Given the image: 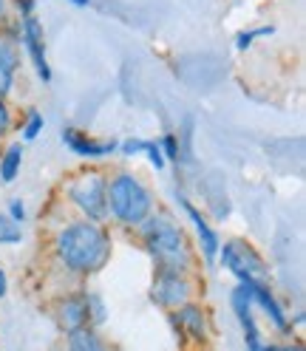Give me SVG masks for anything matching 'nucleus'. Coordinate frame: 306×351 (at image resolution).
<instances>
[{
    "label": "nucleus",
    "instance_id": "obj_1",
    "mask_svg": "<svg viewBox=\"0 0 306 351\" xmlns=\"http://www.w3.org/2000/svg\"><path fill=\"white\" fill-rule=\"evenodd\" d=\"M114 255V235L105 224L77 218L54 235V261L77 278H91L108 267Z\"/></svg>",
    "mask_w": 306,
    "mask_h": 351
},
{
    "label": "nucleus",
    "instance_id": "obj_2",
    "mask_svg": "<svg viewBox=\"0 0 306 351\" xmlns=\"http://www.w3.org/2000/svg\"><path fill=\"white\" fill-rule=\"evenodd\" d=\"M139 241L145 252L150 255L156 269H170V272H185L190 275L196 269V252L185 232V227L173 218L170 213L153 210L150 218L137 227Z\"/></svg>",
    "mask_w": 306,
    "mask_h": 351
},
{
    "label": "nucleus",
    "instance_id": "obj_3",
    "mask_svg": "<svg viewBox=\"0 0 306 351\" xmlns=\"http://www.w3.org/2000/svg\"><path fill=\"white\" fill-rule=\"evenodd\" d=\"M108 218L122 230H137L156 210V195L150 184L134 170H117L108 176Z\"/></svg>",
    "mask_w": 306,
    "mask_h": 351
},
{
    "label": "nucleus",
    "instance_id": "obj_4",
    "mask_svg": "<svg viewBox=\"0 0 306 351\" xmlns=\"http://www.w3.org/2000/svg\"><path fill=\"white\" fill-rule=\"evenodd\" d=\"M222 267L242 283V287H272L270 267L264 255H261L247 238H230L218 247V258Z\"/></svg>",
    "mask_w": 306,
    "mask_h": 351
},
{
    "label": "nucleus",
    "instance_id": "obj_5",
    "mask_svg": "<svg viewBox=\"0 0 306 351\" xmlns=\"http://www.w3.org/2000/svg\"><path fill=\"white\" fill-rule=\"evenodd\" d=\"M65 199L74 204V210L85 218V221H94V224H105L108 221V199H105V190H108V176L97 167L89 170H80L77 176H71L65 182Z\"/></svg>",
    "mask_w": 306,
    "mask_h": 351
},
{
    "label": "nucleus",
    "instance_id": "obj_6",
    "mask_svg": "<svg viewBox=\"0 0 306 351\" xmlns=\"http://www.w3.org/2000/svg\"><path fill=\"white\" fill-rule=\"evenodd\" d=\"M193 280L185 272H170V269H156L153 272V283H150V303L159 306L162 312H176L179 306L193 300Z\"/></svg>",
    "mask_w": 306,
    "mask_h": 351
},
{
    "label": "nucleus",
    "instance_id": "obj_7",
    "mask_svg": "<svg viewBox=\"0 0 306 351\" xmlns=\"http://www.w3.org/2000/svg\"><path fill=\"white\" fill-rule=\"evenodd\" d=\"M167 320L173 323V328H176V335L187 343H199L204 346L210 340V317H207V309L202 303H185L179 306L176 312H167Z\"/></svg>",
    "mask_w": 306,
    "mask_h": 351
},
{
    "label": "nucleus",
    "instance_id": "obj_8",
    "mask_svg": "<svg viewBox=\"0 0 306 351\" xmlns=\"http://www.w3.org/2000/svg\"><path fill=\"white\" fill-rule=\"evenodd\" d=\"M20 46H23L26 57L32 60L34 71L43 82H51V65L46 57V32L37 17H23L20 20Z\"/></svg>",
    "mask_w": 306,
    "mask_h": 351
},
{
    "label": "nucleus",
    "instance_id": "obj_9",
    "mask_svg": "<svg viewBox=\"0 0 306 351\" xmlns=\"http://www.w3.org/2000/svg\"><path fill=\"white\" fill-rule=\"evenodd\" d=\"M230 306H233V315L242 326V335H244V346L247 351H255L264 343V335L258 328V320H255V306H252V298H250V289L235 283L233 292H230Z\"/></svg>",
    "mask_w": 306,
    "mask_h": 351
},
{
    "label": "nucleus",
    "instance_id": "obj_10",
    "mask_svg": "<svg viewBox=\"0 0 306 351\" xmlns=\"http://www.w3.org/2000/svg\"><path fill=\"white\" fill-rule=\"evenodd\" d=\"M60 139L80 159H105V156H111V153H117V147H119V142H114V139H105V142L94 139L89 134H82V130L74 128V125H65L60 130Z\"/></svg>",
    "mask_w": 306,
    "mask_h": 351
},
{
    "label": "nucleus",
    "instance_id": "obj_11",
    "mask_svg": "<svg viewBox=\"0 0 306 351\" xmlns=\"http://www.w3.org/2000/svg\"><path fill=\"white\" fill-rule=\"evenodd\" d=\"M179 204H182L185 215L190 218V224L196 230V241H199V250H202L204 263H207V267H213L215 258H218V247H222V238H218V232L207 221V215L199 207H196V204H190L187 199H179Z\"/></svg>",
    "mask_w": 306,
    "mask_h": 351
},
{
    "label": "nucleus",
    "instance_id": "obj_12",
    "mask_svg": "<svg viewBox=\"0 0 306 351\" xmlns=\"http://www.w3.org/2000/svg\"><path fill=\"white\" fill-rule=\"evenodd\" d=\"M54 315H57V326L62 332H74V328L89 326V300H85V289L60 298L54 306Z\"/></svg>",
    "mask_w": 306,
    "mask_h": 351
},
{
    "label": "nucleus",
    "instance_id": "obj_13",
    "mask_svg": "<svg viewBox=\"0 0 306 351\" xmlns=\"http://www.w3.org/2000/svg\"><path fill=\"white\" fill-rule=\"evenodd\" d=\"M247 289H250L252 306H255V309L264 312V317L275 326V332L290 335V332H292V323H290V317H287V309H283L281 300L275 298L272 287H247Z\"/></svg>",
    "mask_w": 306,
    "mask_h": 351
},
{
    "label": "nucleus",
    "instance_id": "obj_14",
    "mask_svg": "<svg viewBox=\"0 0 306 351\" xmlns=\"http://www.w3.org/2000/svg\"><path fill=\"white\" fill-rule=\"evenodd\" d=\"M65 351H111V346H108L99 328L82 326L74 332H65Z\"/></svg>",
    "mask_w": 306,
    "mask_h": 351
},
{
    "label": "nucleus",
    "instance_id": "obj_15",
    "mask_svg": "<svg viewBox=\"0 0 306 351\" xmlns=\"http://www.w3.org/2000/svg\"><path fill=\"white\" fill-rule=\"evenodd\" d=\"M23 156H26V147L20 142H12L0 150V182L3 184H12L17 176H20V167H23Z\"/></svg>",
    "mask_w": 306,
    "mask_h": 351
},
{
    "label": "nucleus",
    "instance_id": "obj_16",
    "mask_svg": "<svg viewBox=\"0 0 306 351\" xmlns=\"http://www.w3.org/2000/svg\"><path fill=\"white\" fill-rule=\"evenodd\" d=\"M85 300H89V326H91V328H102L105 320H108V306H105L102 295L85 292Z\"/></svg>",
    "mask_w": 306,
    "mask_h": 351
},
{
    "label": "nucleus",
    "instance_id": "obj_17",
    "mask_svg": "<svg viewBox=\"0 0 306 351\" xmlns=\"http://www.w3.org/2000/svg\"><path fill=\"white\" fill-rule=\"evenodd\" d=\"M20 241H23V224H17L6 213H0V247H12Z\"/></svg>",
    "mask_w": 306,
    "mask_h": 351
},
{
    "label": "nucleus",
    "instance_id": "obj_18",
    "mask_svg": "<svg viewBox=\"0 0 306 351\" xmlns=\"http://www.w3.org/2000/svg\"><path fill=\"white\" fill-rule=\"evenodd\" d=\"M43 128H46V117L40 111H29L23 125H20V136H23V142H34L43 134Z\"/></svg>",
    "mask_w": 306,
    "mask_h": 351
},
{
    "label": "nucleus",
    "instance_id": "obj_19",
    "mask_svg": "<svg viewBox=\"0 0 306 351\" xmlns=\"http://www.w3.org/2000/svg\"><path fill=\"white\" fill-rule=\"evenodd\" d=\"M275 29L272 26H261V29H247V32H238L235 34V51L238 54H244V51H250V46L258 40V37H267V34H272Z\"/></svg>",
    "mask_w": 306,
    "mask_h": 351
},
{
    "label": "nucleus",
    "instance_id": "obj_20",
    "mask_svg": "<svg viewBox=\"0 0 306 351\" xmlns=\"http://www.w3.org/2000/svg\"><path fill=\"white\" fill-rule=\"evenodd\" d=\"M156 142H159V147H162L165 162H179V156H182V142H179V136L165 134V136L156 139Z\"/></svg>",
    "mask_w": 306,
    "mask_h": 351
},
{
    "label": "nucleus",
    "instance_id": "obj_21",
    "mask_svg": "<svg viewBox=\"0 0 306 351\" xmlns=\"http://www.w3.org/2000/svg\"><path fill=\"white\" fill-rule=\"evenodd\" d=\"M142 156L156 167V170H165L167 167V162H165V156H162V147H159V142L156 139H145V145H142Z\"/></svg>",
    "mask_w": 306,
    "mask_h": 351
},
{
    "label": "nucleus",
    "instance_id": "obj_22",
    "mask_svg": "<svg viewBox=\"0 0 306 351\" xmlns=\"http://www.w3.org/2000/svg\"><path fill=\"white\" fill-rule=\"evenodd\" d=\"M14 128V117H12V108L6 99H0V139H3L9 130Z\"/></svg>",
    "mask_w": 306,
    "mask_h": 351
},
{
    "label": "nucleus",
    "instance_id": "obj_23",
    "mask_svg": "<svg viewBox=\"0 0 306 351\" xmlns=\"http://www.w3.org/2000/svg\"><path fill=\"white\" fill-rule=\"evenodd\" d=\"M6 215L12 218V221H17V224H23L26 218H29V215H26V204L20 202V199H12V202H9V213H6Z\"/></svg>",
    "mask_w": 306,
    "mask_h": 351
},
{
    "label": "nucleus",
    "instance_id": "obj_24",
    "mask_svg": "<svg viewBox=\"0 0 306 351\" xmlns=\"http://www.w3.org/2000/svg\"><path fill=\"white\" fill-rule=\"evenodd\" d=\"M12 3L17 6L20 20H23V17H34V12H37V0H12Z\"/></svg>",
    "mask_w": 306,
    "mask_h": 351
},
{
    "label": "nucleus",
    "instance_id": "obj_25",
    "mask_svg": "<svg viewBox=\"0 0 306 351\" xmlns=\"http://www.w3.org/2000/svg\"><path fill=\"white\" fill-rule=\"evenodd\" d=\"M12 88H14V74L0 71V99H6L12 94Z\"/></svg>",
    "mask_w": 306,
    "mask_h": 351
},
{
    "label": "nucleus",
    "instance_id": "obj_26",
    "mask_svg": "<svg viewBox=\"0 0 306 351\" xmlns=\"http://www.w3.org/2000/svg\"><path fill=\"white\" fill-rule=\"evenodd\" d=\"M9 20V0H0V26Z\"/></svg>",
    "mask_w": 306,
    "mask_h": 351
},
{
    "label": "nucleus",
    "instance_id": "obj_27",
    "mask_svg": "<svg viewBox=\"0 0 306 351\" xmlns=\"http://www.w3.org/2000/svg\"><path fill=\"white\" fill-rule=\"evenodd\" d=\"M6 292H9V280H6V272L0 269V300L6 298Z\"/></svg>",
    "mask_w": 306,
    "mask_h": 351
},
{
    "label": "nucleus",
    "instance_id": "obj_28",
    "mask_svg": "<svg viewBox=\"0 0 306 351\" xmlns=\"http://www.w3.org/2000/svg\"><path fill=\"white\" fill-rule=\"evenodd\" d=\"M278 351H303L301 343H287V346H278Z\"/></svg>",
    "mask_w": 306,
    "mask_h": 351
},
{
    "label": "nucleus",
    "instance_id": "obj_29",
    "mask_svg": "<svg viewBox=\"0 0 306 351\" xmlns=\"http://www.w3.org/2000/svg\"><path fill=\"white\" fill-rule=\"evenodd\" d=\"M255 351H278V343H270V340H264V343H261V348H255Z\"/></svg>",
    "mask_w": 306,
    "mask_h": 351
},
{
    "label": "nucleus",
    "instance_id": "obj_30",
    "mask_svg": "<svg viewBox=\"0 0 306 351\" xmlns=\"http://www.w3.org/2000/svg\"><path fill=\"white\" fill-rule=\"evenodd\" d=\"M71 6H77V9H85V6H91V0H69Z\"/></svg>",
    "mask_w": 306,
    "mask_h": 351
},
{
    "label": "nucleus",
    "instance_id": "obj_31",
    "mask_svg": "<svg viewBox=\"0 0 306 351\" xmlns=\"http://www.w3.org/2000/svg\"><path fill=\"white\" fill-rule=\"evenodd\" d=\"M0 150H3V139H0Z\"/></svg>",
    "mask_w": 306,
    "mask_h": 351
}]
</instances>
